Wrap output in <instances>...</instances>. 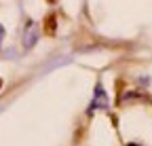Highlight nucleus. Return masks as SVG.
<instances>
[{
	"instance_id": "obj_1",
	"label": "nucleus",
	"mask_w": 152,
	"mask_h": 146,
	"mask_svg": "<svg viewBox=\"0 0 152 146\" xmlns=\"http://www.w3.org/2000/svg\"><path fill=\"white\" fill-rule=\"evenodd\" d=\"M106 108H108V95H106L102 83H97V85H95V93H93V102L89 106V112H93V110H106Z\"/></svg>"
},
{
	"instance_id": "obj_3",
	"label": "nucleus",
	"mask_w": 152,
	"mask_h": 146,
	"mask_svg": "<svg viewBox=\"0 0 152 146\" xmlns=\"http://www.w3.org/2000/svg\"><path fill=\"white\" fill-rule=\"evenodd\" d=\"M2 40H4V26L0 23V47H2Z\"/></svg>"
},
{
	"instance_id": "obj_2",
	"label": "nucleus",
	"mask_w": 152,
	"mask_h": 146,
	"mask_svg": "<svg viewBox=\"0 0 152 146\" xmlns=\"http://www.w3.org/2000/svg\"><path fill=\"white\" fill-rule=\"evenodd\" d=\"M38 40V26L34 21H28L26 28H23V47L26 49H32Z\"/></svg>"
},
{
	"instance_id": "obj_4",
	"label": "nucleus",
	"mask_w": 152,
	"mask_h": 146,
	"mask_svg": "<svg viewBox=\"0 0 152 146\" xmlns=\"http://www.w3.org/2000/svg\"><path fill=\"white\" fill-rule=\"evenodd\" d=\"M127 146H140V144H127Z\"/></svg>"
},
{
	"instance_id": "obj_5",
	"label": "nucleus",
	"mask_w": 152,
	"mask_h": 146,
	"mask_svg": "<svg viewBox=\"0 0 152 146\" xmlns=\"http://www.w3.org/2000/svg\"><path fill=\"white\" fill-rule=\"evenodd\" d=\"M0 89H2V79H0Z\"/></svg>"
}]
</instances>
